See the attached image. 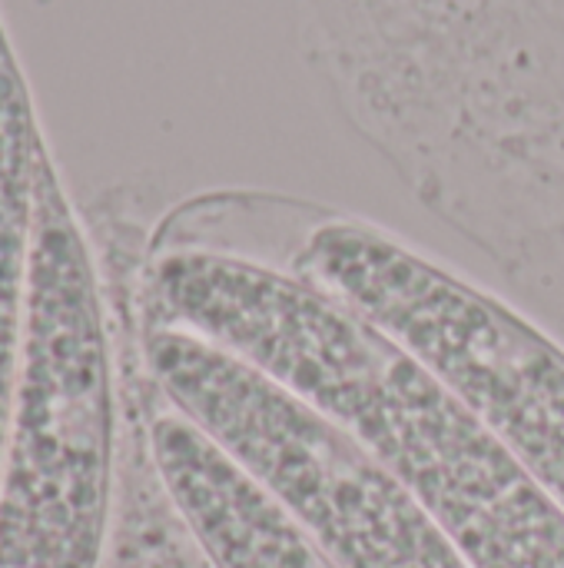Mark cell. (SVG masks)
Here are the masks:
<instances>
[{
    "instance_id": "5b68a950",
    "label": "cell",
    "mask_w": 564,
    "mask_h": 568,
    "mask_svg": "<svg viewBox=\"0 0 564 568\" xmlns=\"http://www.w3.org/2000/svg\"><path fill=\"white\" fill-rule=\"evenodd\" d=\"M136 346L153 393L269 489L336 568H472L366 446L246 359L140 320Z\"/></svg>"
},
{
    "instance_id": "52a82bcc",
    "label": "cell",
    "mask_w": 564,
    "mask_h": 568,
    "mask_svg": "<svg viewBox=\"0 0 564 568\" xmlns=\"http://www.w3.org/2000/svg\"><path fill=\"white\" fill-rule=\"evenodd\" d=\"M40 130L27 100L23 77L0 37V476L7 459L13 396L23 346L27 250L33 223V166Z\"/></svg>"
},
{
    "instance_id": "7a4b0ae2",
    "label": "cell",
    "mask_w": 564,
    "mask_h": 568,
    "mask_svg": "<svg viewBox=\"0 0 564 568\" xmlns=\"http://www.w3.org/2000/svg\"><path fill=\"white\" fill-rule=\"evenodd\" d=\"M136 320L186 329L366 446L472 568H564V509L406 346L293 266L146 240Z\"/></svg>"
},
{
    "instance_id": "277c9868",
    "label": "cell",
    "mask_w": 564,
    "mask_h": 568,
    "mask_svg": "<svg viewBox=\"0 0 564 568\" xmlns=\"http://www.w3.org/2000/svg\"><path fill=\"white\" fill-rule=\"evenodd\" d=\"M286 266L429 366L564 509V346L402 236L309 206Z\"/></svg>"
},
{
    "instance_id": "3957f363",
    "label": "cell",
    "mask_w": 564,
    "mask_h": 568,
    "mask_svg": "<svg viewBox=\"0 0 564 568\" xmlns=\"http://www.w3.org/2000/svg\"><path fill=\"white\" fill-rule=\"evenodd\" d=\"M40 140L23 346L0 476V568H103L126 426L130 323ZM136 329V326H133Z\"/></svg>"
},
{
    "instance_id": "6da1fadb",
    "label": "cell",
    "mask_w": 564,
    "mask_h": 568,
    "mask_svg": "<svg viewBox=\"0 0 564 568\" xmlns=\"http://www.w3.org/2000/svg\"><path fill=\"white\" fill-rule=\"evenodd\" d=\"M346 120L416 200L564 323L558 0H299Z\"/></svg>"
},
{
    "instance_id": "8992f818",
    "label": "cell",
    "mask_w": 564,
    "mask_h": 568,
    "mask_svg": "<svg viewBox=\"0 0 564 568\" xmlns=\"http://www.w3.org/2000/svg\"><path fill=\"white\" fill-rule=\"evenodd\" d=\"M143 443L173 516L209 568H336L269 489L150 383Z\"/></svg>"
}]
</instances>
